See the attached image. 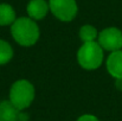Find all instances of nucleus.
I'll list each match as a JSON object with an SVG mask.
<instances>
[{
	"label": "nucleus",
	"mask_w": 122,
	"mask_h": 121,
	"mask_svg": "<svg viewBox=\"0 0 122 121\" xmlns=\"http://www.w3.org/2000/svg\"><path fill=\"white\" fill-rule=\"evenodd\" d=\"M11 35L19 45L32 46L39 39L41 31L36 20L29 17H20L11 25Z\"/></svg>",
	"instance_id": "f257e3e1"
},
{
	"label": "nucleus",
	"mask_w": 122,
	"mask_h": 121,
	"mask_svg": "<svg viewBox=\"0 0 122 121\" xmlns=\"http://www.w3.org/2000/svg\"><path fill=\"white\" fill-rule=\"evenodd\" d=\"M8 96V101L21 112L32 105L35 100V87L30 81L18 80L11 85Z\"/></svg>",
	"instance_id": "f03ea898"
},
{
	"label": "nucleus",
	"mask_w": 122,
	"mask_h": 121,
	"mask_svg": "<svg viewBox=\"0 0 122 121\" xmlns=\"http://www.w3.org/2000/svg\"><path fill=\"white\" fill-rule=\"evenodd\" d=\"M104 55L97 42L83 43L77 51V62L85 70H96L101 67Z\"/></svg>",
	"instance_id": "7ed1b4c3"
},
{
	"label": "nucleus",
	"mask_w": 122,
	"mask_h": 121,
	"mask_svg": "<svg viewBox=\"0 0 122 121\" xmlns=\"http://www.w3.org/2000/svg\"><path fill=\"white\" fill-rule=\"evenodd\" d=\"M50 12L61 21H71L78 13L76 0H49Z\"/></svg>",
	"instance_id": "20e7f679"
},
{
	"label": "nucleus",
	"mask_w": 122,
	"mask_h": 121,
	"mask_svg": "<svg viewBox=\"0 0 122 121\" xmlns=\"http://www.w3.org/2000/svg\"><path fill=\"white\" fill-rule=\"evenodd\" d=\"M97 43L101 45V47L106 51H117L122 50V31L117 27H107L103 29L98 33Z\"/></svg>",
	"instance_id": "39448f33"
},
{
	"label": "nucleus",
	"mask_w": 122,
	"mask_h": 121,
	"mask_svg": "<svg viewBox=\"0 0 122 121\" xmlns=\"http://www.w3.org/2000/svg\"><path fill=\"white\" fill-rule=\"evenodd\" d=\"M50 7L46 0H30L26 6V12L29 18L33 20H41L49 13Z\"/></svg>",
	"instance_id": "423d86ee"
},
{
	"label": "nucleus",
	"mask_w": 122,
	"mask_h": 121,
	"mask_svg": "<svg viewBox=\"0 0 122 121\" xmlns=\"http://www.w3.org/2000/svg\"><path fill=\"white\" fill-rule=\"evenodd\" d=\"M107 70L114 79H122V50L112 52L106 62Z\"/></svg>",
	"instance_id": "0eeeda50"
},
{
	"label": "nucleus",
	"mask_w": 122,
	"mask_h": 121,
	"mask_svg": "<svg viewBox=\"0 0 122 121\" xmlns=\"http://www.w3.org/2000/svg\"><path fill=\"white\" fill-rule=\"evenodd\" d=\"M23 114L10 101L0 102V121H21Z\"/></svg>",
	"instance_id": "6e6552de"
},
{
	"label": "nucleus",
	"mask_w": 122,
	"mask_h": 121,
	"mask_svg": "<svg viewBox=\"0 0 122 121\" xmlns=\"http://www.w3.org/2000/svg\"><path fill=\"white\" fill-rule=\"evenodd\" d=\"M17 19L14 8L6 2L0 4V26L12 25Z\"/></svg>",
	"instance_id": "1a4fd4ad"
},
{
	"label": "nucleus",
	"mask_w": 122,
	"mask_h": 121,
	"mask_svg": "<svg viewBox=\"0 0 122 121\" xmlns=\"http://www.w3.org/2000/svg\"><path fill=\"white\" fill-rule=\"evenodd\" d=\"M80 38L83 43H90V42H96L98 38V32L95 26L90 24H85L80 29Z\"/></svg>",
	"instance_id": "9d476101"
},
{
	"label": "nucleus",
	"mask_w": 122,
	"mask_h": 121,
	"mask_svg": "<svg viewBox=\"0 0 122 121\" xmlns=\"http://www.w3.org/2000/svg\"><path fill=\"white\" fill-rule=\"evenodd\" d=\"M13 58V47L8 42L0 39V65L7 64Z\"/></svg>",
	"instance_id": "9b49d317"
},
{
	"label": "nucleus",
	"mask_w": 122,
	"mask_h": 121,
	"mask_svg": "<svg viewBox=\"0 0 122 121\" xmlns=\"http://www.w3.org/2000/svg\"><path fill=\"white\" fill-rule=\"evenodd\" d=\"M77 121H100V120H98V118H96L92 114H84V115L80 116L77 119Z\"/></svg>",
	"instance_id": "f8f14e48"
},
{
	"label": "nucleus",
	"mask_w": 122,
	"mask_h": 121,
	"mask_svg": "<svg viewBox=\"0 0 122 121\" xmlns=\"http://www.w3.org/2000/svg\"><path fill=\"white\" fill-rule=\"evenodd\" d=\"M115 87H116L117 90L122 91V79H116V81H115Z\"/></svg>",
	"instance_id": "ddd939ff"
}]
</instances>
